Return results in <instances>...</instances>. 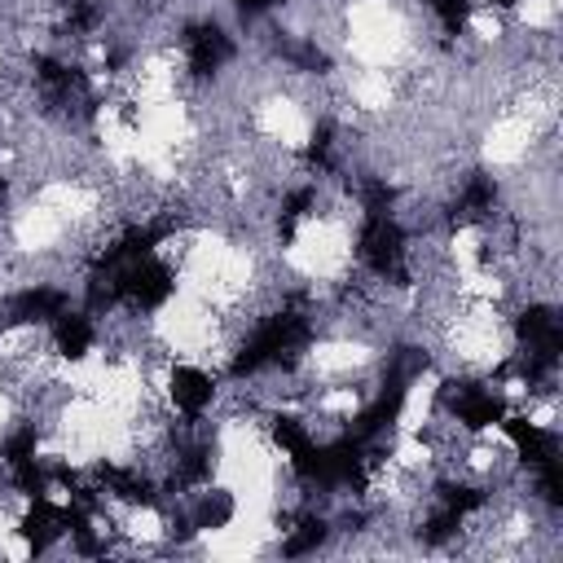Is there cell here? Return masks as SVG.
I'll list each match as a JSON object with an SVG mask.
<instances>
[{"label": "cell", "instance_id": "6da1fadb", "mask_svg": "<svg viewBox=\"0 0 563 563\" xmlns=\"http://www.w3.org/2000/svg\"><path fill=\"white\" fill-rule=\"evenodd\" d=\"M229 4H233V13H238L242 26H255V22H268L286 0H229Z\"/></svg>", "mask_w": 563, "mask_h": 563}]
</instances>
